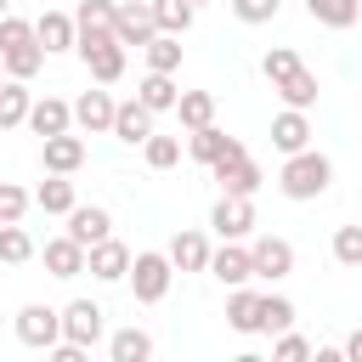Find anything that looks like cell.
I'll use <instances>...</instances> for the list:
<instances>
[{
    "instance_id": "cell-1",
    "label": "cell",
    "mask_w": 362,
    "mask_h": 362,
    "mask_svg": "<svg viewBox=\"0 0 362 362\" xmlns=\"http://www.w3.org/2000/svg\"><path fill=\"white\" fill-rule=\"evenodd\" d=\"M260 74L272 79V90H277L288 107H311V102H317V74H311L288 45H272V51L260 57Z\"/></svg>"
},
{
    "instance_id": "cell-2",
    "label": "cell",
    "mask_w": 362,
    "mask_h": 362,
    "mask_svg": "<svg viewBox=\"0 0 362 362\" xmlns=\"http://www.w3.org/2000/svg\"><path fill=\"white\" fill-rule=\"evenodd\" d=\"M328 181H334V164H328V153H317V147L288 153V158H283V175H277L283 198H294V204L322 198V192H328Z\"/></svg>"
},
{
    "instance_id": "cell-3",
    "label": "cell",
    "mask_w": 362,
    "mask_h": 362,
    "mask_svg": "<svg viewBox=\"0 0 362 362\" xmlns=\"http://www.w3.org/2000/svg\"><path fill=\"white\" fill-rule=\"evenodd\" d=\"M170 277H175V260L158 255V249H141V255L130 260V288H136L141 305H158V300L170 294Z\"/></svg>"
},
{
    "instance_id": "cell-4",
    "label": "cell",
    "mask_w": 362,
    "mask_h": 362,
    "mask_svg": "<svg viewBox=\"0 0 362 362\" xmlns=\"http://www.w3.org/2000/svg\"><path fill=\"white\" fill-rule=\"evenodd\" d=\"M17 339L28 345V351H51L57 339H62V311H51V305H23L17 311Z\"/></svg>"
},
{
    "instance_id": "cell-5",
    "label": "cell",
    "mask_w": 362,
    "mask_h": 362,
    "mask_svg": "<svg viewBox=\"0 0 362 362\" xmlns=\"http://www.w3.org/2000/svg\"><path fill=\"white\" fill-rule=\"evenodd\" d=\"M102 334H107V311H102L96 300H68V305H62V339H74V345L90 351Z\"/></svg>"
},
{
    "instance_id": "cell-6",
    "label": "cell",
    "mask_w": 362,
    "mask_h": 362,
    "mask_svg": "<svg viewBox=\"0 0 362 362\" xmlns=\"http://www.w3.org/2000/svg\"><path fill=\"white\" fill-rule=\"evenodd\" d=\"M209 170H215L221 192H243V198H255V187H260V164H255V158L243 153V141H238L232 153H221V158H215Z\"/></svg>"
},
{
    "instance_id": "cell-7",
    "label": "cell",
    "mask_w": 362,
    "mask_h": 362,
    "mask_svg": "<svg viewBox=\"0 0 362 362\" xmlns=\"http://www.w3.org/2000/svg\"><path fill=\"white\" fill-rule=\"evenodd\" d=\"M113 34H119V45H147V40L158 34L153 0H124V6H113Z\"/></svg>"
},
{
    "instance_id": "cell-8",
    "label": "cell",
    "mask_w": 362,
    "mask_h": 362,
    "mask_svg": "<svg viewBox=\"0 0 362 362\" xmlns=\"http://www.w3.org/2000/svg\"><path fill=\"white\" fill-rule=\"evenodd\" d=\"M209 226H215L221 238H249V232H255V204H249L243 192H221L215 209H209Z\"/></svg>"
},
{
    "instance_id": "cell-9",
    "label": "cell",
    "mask_w": 362,
    "mask_h": 362,
    "mask_svg": "<svg viewBox=\"0 0 362 362\" xmlns=\"http://www.w3.org/2000/svg\"><path fill=\"white\" fill-rule=\"evenodd\" d=\"M74 23H79V45H74V51H90V45L119 40V34H113V0H79Z\"/></svg>"
},
{
    "instance_id": "cell-10",
    "label": "cell",
    "mask_w": 362,
    "mask_h": 362,
    "mask_svg": "<svg viewBox=\"0 0 362 362\" xmlns=\"http://www.w3.org/2000/svg\"><path fill=\"white\" fill-rule=\"evenodd\" d=\"M249 255H255V277H266V283H277V277H288L294 272V243L288 238H255L249 243Z\"/></svg>"
},
{
    "instance_id": "cell-11",
    "label": "cell",
    "mask_w": 362,
    "mask_h": 362,
    "mask_svg": "<svg viewBox=\"0 0 362 362\" xmlns=\"http://www.w3.org/2000/svg\"><path fill=\"white\" fill-rule=\"evenodd\" d=\"M130 249L119 243V238H102V243H90V255H85V272L96 277V283H119V277H130Z\"/></svg>"
},
{
    "instance_id": "cell-12",
    "label": "cell",
    "mask_w": 362,
    "mask_h": 362,
    "mask_svg": "<svg viewBox=\"0 0 362 362\" xmlns=\"http://www.w3.org/2000/svg\"><path fill=\"white\" fill-rule=\"evenodd\" d=\"M209 272H215L226 288H238V283H249V277H255V255L243 249V238H221V249L209 255Z\"/></svg>"
},
{
    "instance_id": "cell-13",
    "label": "cell",
    "mask_w": 362,
    "mask_h": 362,
    "mask_svg": "<svg viewBox=\"0 0 362 362\" xmlns=\"http://www.w3.org/2000/svg\"><path fill=\"white\" fill-rule=\"evenodd\" d=\"M40 164H45L51 175H74V170L85 164V141H79L74 130H62V136H45V141H40Z\"/></svg>"
},
{
    "instance_id": "cell-14",
    "label": "cell",
    "mask_w": 362,
    "mask_h": 362,
    "mask_svg": "<svg viewBox=\"0 0 362 362\" xmlns=\"http://www.w3.org/2000/svg\"><path fill=\"white\" fill-rule=\"evenodd\" d=\"M272 147L288 158V153H300V147H311V119H305V107H283L277 119H272Z\"/></svg>"
},
{
    "instance_id": "cell-15",
    "label": "cell",
    "mask_w": 362,
    "mask_h": 362,
    "mask_svg": "<svg viewBox=\"0 0 362 362\" xmlns=\"http://www.w3.org/2000/svg\"><path fill=\"white\" fill-rule=\"evenodd\" d=\"M68 238H79L85 249L102 243V238H113V215H107L102 204H74V209H68Z\"/></svg>"
},
{
    "instance_id": "cell-16",
    "label": "cell",
    "mask_w": 362,
    "mask_h": 362,
    "mask_svg": "<svg viewBox=\"0 0 362 362\" xmlns=\"http://www.w3.org/2000/svg\"><path fill=\"white\" fill-rule=\"evenodd\" d=\"M113 136L124 141V147H141L147 136H153V107L136 96V102H119V113H113Z\"/></svg>"
},
{
    "instance_id": "cell-17",
    "label": "cell",
    "mask_w": 362,
    "mask_h": 362,
    "mask_svg": "<svg viewBox=\"0 0 362 362\" xmlns=\"http://www.w3.org/2000/svg\"><path fill=\"white\" fill-rule=\"evenodd\" d=\"M34 34H40V45H45V57H51V51H74V45H79V23H74L68 11H40V23H34Z\"/></svg>"
},
{
    "instance_id": "cell-18",
    "label": "cell",
    "mask_w": 362,
    "mask_h": 362,
    "mask_svg": "<svg viewBox=\"0 0 362 362\" xmlns=\"http://www.w3.org/2000/svg\"><path fill=\"white\" fill-rule=\"evenodd\" d=\"M68 124H74V107H68L62 96H40V102L28 107V130H34L40 141H45V136H62Z\"/></svg>"
},
{
    "instance_id": "cell-19",
    "label": "cell",
    "mask_w": 362,
    "mask_h": 362,
    "mask_svg": "<svg viewBox=\"0 0 362 362\" xmlns=\"http://www.w3.org/2000/svg\"><path fill=\"white\" fill-rule=\"evenodd\" d=\"M209 255H215V249H209V238H204V232H192V226L170 238V260H175V272H209Z\"/></svg>"
},
{
    "instance_id": "cell-20",
    "label": "cell",
    "mask_w": 362,
    "mask_h": 362,
    "mask_svg": "<svg viewBox=\"0 0 362 362\" xmlns=\"http://www.w3.org/2000/svg\"><path fill=\"white\" fill-rule=\"evenodd\" d=\"M85 255H90V249L62 232V238L45 243V272H51V277H79V272H85Z\"/></svg>"
},
{
    "instance_id": "cell-21",
    "label": "cell",
    "mask_w": 362,
    "mask_h": 362,
    "mask_svg": "<svg viewBox=\"0 0 362 362\" xmlns=\"http://www.w3.org/2000/svg\"><path fill=\"white\" fill-rule=\"evenodd\" d=\"M113 113H119V102H113L107 90H85V96L74 102V124H79V130H113Z\"/></svg>"
},
{
    "instance_id": "cell-22",
    "label": "cell",
    "mask_w": 362,
    "mask_h": 362,
    "mask_svg": "<svg viewBox=\"0 0 362 362\" xmlns=\"http://www.w3.org/2000/svg\"><path fill=\"white\" fill-rule=\"evenodd\" d=\"M79 57H85V68H90V79H96V85H113V79L124 74V45H119V40L90 45V51H79Z\"/></svg>"
},
{
    "instance_id": "cell-23",
    "label": "cell",
    "mask_w": 362,
    "mask_h": 362,
    "mask_svg": "<svg viewBox=\"0 0 362 362\" xmlns=\"http://www.w3.org/2000/svg\"><path fill=\"white\" fill-rule=\"evenodd\" d=\"M226 322H232L238 334H260V294L238 283V288L226 294Z\"/></svg>"
},
{
    "instance_id": "cell-24",
    "label": "cell",
    "mask_w": 362,
    "mask_h": 362,
    "mask_svg": "<svg viewBox=\"0 0 362 362\" xmlns=\"http://www.w3.org/2000/svg\"><path fill=\"white\" fill-rule=\"evenodd\" d=\"M136 96H141L153 113H164V107H175V102H181V90H175V74H158V68H147V79L136 85Z\"/></svg>"
},
{
    "instance_id": "cell-25",
    "label": "cell",
    "mask_w": 362,
    "mask_h": 362,
    "mask_svg": "<svg viewBox=\"0 0 362 362\" xmlns=\"http://www.w3.org/2000/svg\"><path fill=\"white\" fill-rule=\"evenodd\" d=\"M34 204H40L45 215H68L79 198H74V181H68V175H51V170H45V181H40V192H34Z\"/></svg>"
},
{
    "instance_id": "cell-26",
    "label": "cell",
    "mask_w": 362,
    "mask_h": 362,
    "mask_svg": "<svg viewBox=\"0 0 362 362\" xmlns=\"http://www.w3.org/2000/svg\"><path fill=\"white\" fill-rule=\"evenodd\" d=\"M107 356H113V362H147V356H153V334H147V328H119V334L107 339Z\"/></svg>"
},
{
    "instance_id": "cell-27",
    "label": "cell",
    "mask_w": 362,
    "mask_h": 362,
    "mask_svg": "<svg viewBox=\"0 0 362 362\" xmlns=\"http://www.w3.org/2000/svg\"><path fill=\"white\" fill-rule=\"evenodd\" d=\"M28 107H34V96L23 90V79H0V130L28 124Z\"/></svg>"
},
{
    "instance_id": "cell-28",
    "label": "cell",
    "mask_w": 362,
    "mask_h": 362,
    "mask_svg": "<svg viewBox=\"0 0 362 362\" xmlns=\"http://www.w3.org/2000/svg\"><path fill=\"white\" fill-rule=\"evenodd\" d=\"M305 11H311V23H322V28H351V23L362 17V0H305Z\"/></svg>"
},
{
    "instance_id": "cell-29",
    "label": "cell",
    "mask_w": 362,
    "mask_h": 362,
    "mask_svg": "<svg viewBox=\"0 0 362 362\" xmlns=\"http://www.w3.org/2000/svg\"><path fill=\"white\" fill-rule=\"evenodd\" d=\"M0 57H6V74H11V79H34L40 62H45V45H40V40H23V45H11V51H0Z\"/></svg>"
},
{
    "instance_id": "cell-30",
    "label": "cell",
    "mask_w": 362,
    "mask_h": 362,
    "mask_svg": "<svg viewBox=\"0 0 362 362\" xmlns=\"http://www.w3.org/2000/svg\"><path fill=\"white\" fill-rule=\"evenodd\" d=\"M175 113H181L187 130H204V124H215V96H209V90H181Z\"/></svg>"
},
{
    "instance_id": "cell-31",
    "label": "cell",
    "mask_w": 362,
    "mask_h": 362,
    "mask_svg": "<svg viewBox=\"0 0 362 362\" xmlns=\"http://www.w3.org/2000/svg\"><path fill=\"white\" fill-rule=\"evenodd\" d=\"M238 141L226 136V130H215V124H204V130H192V141H187V153L198 158V164H215L221 153H232Z\"/></svg>"
},
{
    "instance_id": "cell-32",
    "label": "cell",
    "mask_w": 362,
    "mask_h": 362,
    "mask_svg": "<svg viewBox=\"0 0 362 362\" xmlns=\"http://www.w3.org/2000/svg\"><path fill=\"white\" fill-rule=\"evenodd\" d=\"M294 328V300L288 294H260V334H288Z\"/></svg>"
},
{
    "instance_id": "cell-33",
    "label": "cell",
    "mask_w": 362,
    "mask_h": 362,
    "mask_svg": "<svg viewBox=\"0 0 362 362\" xmlns=\"http://www.w3.org/2000/svg\"><path fill=\"white\" fill-rule=\"evenodd\" d=\"M141 51H147V68H158V74H175L181 68V34H153Z\"/></svg>"
},
{
    "instance_id": "cell-34",
    "label": "cell",
    "mask_w": 362,
    "mask_h": 362,
    "mask_svg": "<svg viewBox=\"0 0 362 362\" xmlns=\"http://www.w3.org/2000/svg\"><path fill=\"white\" fill-rule=\"evenodd\" d=\"M192 0H153V17H158V34H187L192 28Z\"/></svg>"
},
{
    "instance_id": "cell-35",
    "label": "cell",
    "mask_w": 362,
    "mask_h": 362,
    "mask_svg": "<svg viewBox=\"0 0 362 362\" xmlns=\"http://www.w3.org/2000/svg\"><path fill=\"white\" fill-rule=\"evenodd\" d=\"M0 260H6V266H23V260H34V238H28L17 221H6V226H0Z\"/></svg>"
},
{
    "instance_id": "cell-36",
    "label": "cell",
    "mask_w": 362,
    "mask_h": 362,
    "mask_svg": "<svg viewBox=\"0 0 362 362\" xmlns=\"http://www.w3.org/2000/svg\"><path fill=\"white\" fill-rule=\"evenodd\" d=\"M141 153H147L153 170H175V164H181V141H175V136H147Z\"/></svg>"
},
{
    "instance_id": "cell-37",
    "label": "cell",
    "mask_w": 362,
    "mask_h": 362,
    "mask_svg": "<svg viewBox=\"0 0 362 362\" xmlns=\"http://www.w3.org/2000/svg\"><path fill=\"white\" fill-rule=\"evenodd\" d=\"M334 260L351 266V272H362V226H339L334 232Z\"/></svg>"
},
{
    "instance_id": "cell-38",
    "label": "cell",
    "mask_w": 362,
    "mask_h": 362,
    "mask_svg": "<svg viewBox=\"0 0 362 362\" xmlns=\"http://www.w3.org/2000/svg\"><path fill=\"white\" fill-rule=\"evenodd\" d=\"M28 204H34V198H28L17 181H0V226H6V221H23Z\"/></svg>"
},
{
    "instance_id": "cell-39",
    "label": "cell",
    "mask_w": 362,
    "mask_h": 362,
    "mask_svg": "<svg viewBox=\"0 0 362 362\" xmlns=\"http://www.w3.org/2000/svg\"><path fill=\"white\" fill-rule=\"evenodd\" d=\"M277 6H283V0H232L238 23H272V17H277Z\"/></svg>"
},
{
    "instance_id": "cell-40",
    "label": "cell",
    "mask_w": 362,
    "mask_h": 362,
    "mask_svg": "<svg viewBox=\"0 0 362 362\" xmlns=\"http://www.w3.org/2000/svg\"><path fill=\"white\" fill-rule=\"evenodd\" d=\"M23 40H40L34 23H23V17H0V51H11V45H23Z\"/></svg>"
},
{
    "instance_id": "cell-41",
    "label": "cell",
    "mask_w": 362,
    "mask_h": 362,
    "mask_svg": "<svg viewBox=\"0 0 362 362\" xmlns=\"http://www.w3.org/2000/svg\"><path fill=\"white\" fill-rule=\"evenodd\" d=\"M272 356H277V362H300V356H311V345H305V339H300V334L288 328V334H277V345H272Z\"/></svg>"
},
{
    "instance_id": "cell-42",
    "label": "cell",
    "mask_w": 362,
    "mask_h": 362,
    "mask_svg": "<svg viewBox=\"0 0 362 362\" xmlns=\"http://www.w3.org/2000/svg\"><path fill=\"white\" fill-rule=\"evenodd\" d=\"M345 356H351V362H362V328H356V334L345 339Z\"/></svg>"
},
{
    "instance_id": "cell-43",
    "label": "cell",
    "mask_w": 362,
    "mask_h": 362,
    "mask_svg": "<svg viewBox=\"0 0 362 362\" xmlns=\"http://www.w3.org/2000/svg\"><path fill=\"white\" fill-rule=\"evenodd\" d=\"M0 74H6V57H0Z\"/></svg>"
},
{
    "instance_id": "cell-44",
    "label": "cell",
    "mask_w": 362,
    "mask_h": 362,
    "mask_svg": "<svg viewBox=\"0 0 362 362\" xmlns=\"http://www.w3.org/2000/svg\"><path fill=\"white\" fill-rule=\"evenodd\" d=\"M0 17H6V0H0Z\"/></svg>"
},
{
    "instance_id": "cell-45",
    "label": "cell",
    "mask_w": 362,
    "mask_h": 362,
    "mask_svg": "<svg viewBox=\"0 0 362 362\" xmlns=\"http://www.w3.org/2000/svg\"><path fill=\"white\" fill-rule=\"evenodd\" d=\"M192 6H198V0H192Z\"/></svg>"
}]
</instances>
